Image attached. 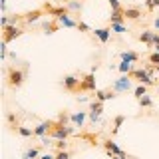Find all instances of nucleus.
<instances>
[{"instance_id":"obj_14","label":"nucleus","mask_w":159,"mask_h":159,"mask_svg":"<svg viewBox=\"0 0 159 159\" xmlns=\"http://www.w3.org/2000/svg\"><path fill=\"white\" fill-rule=\"evenodd\" d=\"M93 93H96V99H99V102H109V99H116L117 98V93L113 92L111 88L98 89V92H93Z\"/></svg>"},{"instance_id":"obj_21","label":"nucleus","mask_w":159,"mask_h":159,"mask_svg":"<svg viewBox=\"0 0 159 159\" xmlns=\"http://www.w3.org/2000/svg\"><path fill=\"white\" fill-rule=\"evenodd\" d=\"M89 113L102 116V113H103V102H99V99H93V102H89Z\"/></svg>"},{"instance_id":"obj_31","label":"nucleus","mask_w":159,"mask_h":159,"mask_svg":"<svg viewBox=\"0 0 159 159\" xmlns=\"http://www.w3.org/2000/svg\"><path fill=\"white\" fill-rule=\"evenodd\" d=\"M147 62L153 64V66H159V52H157V50H155V52H151V54L147 56Z\"/></svg>"},{"instance_id":"obj_4","label":"nucleus","mask_w":159,"mask_h":159,"mask_svg":"<svg viewBox=\"0 0 159 159\" xmlns=\"http://www.w3.org/2000/svg\"><path fill=\"white\" fill-rule=\"evenodd\" d=\"M80 84H82V78L70 74V76H64V78H62L60 86L66 89V92H70V93H78V92H80Z\"/></svg>"},{"instance_id":"obj_16","label":"nucleus","mask_w":159,"mask_h":159,"mask_svg":"<svg viewBox=\"0 0 159 159\" xmlns=\"http://www.w3.org/2000/svg\"><path fill=\"white\" fill-rule=\"evenodd\" d=\"M86 117H88V111H74V113H70V121H72V125H76V127H82L84 121H86Z\"/></svg>"},{"instance_id":"obj_24","label":"nucleus","mask_w":159,"mask_h":159,"mask_svg":"<svg viewBox=\"0 0 159 159\" xmlns=\"http://www.w3.org/2000/svg\"><path fill=\"white\" fill-rule=\"evenodd\" d=\"M147 88H149V86H145V84H139V86L133 88V96H135L137 99L143 98V96H147Z\"/></svg>"},{"instance_id":"obj_12","label":"nucleus","mask_w":159,"mask_h":159,"mask_svg":"<svg viewBox=\"0 0 159 159\" xmlns=\"http://www.w3.org/2000/svg\"><path fill=\"white\" fill-rule=\"evenodd\" d=\"M123 12H125V18L131 20V22H137L143 16V10L139 6H127V8H123Z\"/></svg>"},{"instance_id":"obj_22","label":"nucleus","mask_w":159,"mask_h":159,"mask_svg":"<svg viewBox=\"0 0 159 159\" xmlns=\"http://www.w3.org/2000/svg\"><path fill=\"white\" fill-rule=\"evenodd\" d=\"M66 6L70 8L72 14H80V12H82V2H80V0H66Z\"/></svg>"},{"instance_id":"obj_32","label":"nucleus","mask_w":159,"mask_h":159,"mask_svg":"<svg viewBox=\"0 0 159 159\" xmlns=\"http://www.w3.org/2000/svg\"><path fill=\"white\" fill-rule=\"evenodd\" d=\"M78 30H80V32H84V34H89V32H93V30L89 28L88 24L84 22V20H78Z\"/></svg>"},{"instance_id":"obj_23","label":"nucleus","mask_w":159,"mask_h":159,"mask_svg":"<svg viewBox=\"0 0 159 159\" xmlns=\"http://www.w3.org/2000/svg\"><path fill=\"white\" fill-rule=\"evenodd\" d=\"M123 121H125V116H116L113 117V127H111V135H116L119 131V127L123 125Z\"/></svg>"},{"instance_id":"obj_28","label":"nucleus","mask_w":159,"mask_h":159,"mask_svg":"<svg viewBox=\"0 0 159 159\" xmlns=\"http://www.w3.org/2000/svg\"><path fill=\"white\" fill-rule=\"evenodd\" d=\"M143 6L147 12H153L155 8H159V0H143Z\"/></svg>"},{"instance_id":"obj_30","label":"nucleus","mask_w":159,"mask_h":159,"mask_svg":"<svg viewBox=\"0 0 159 159\" xmlns=\"http://www.w3.org/2000/svg\"><path fill=\"white\" fill-rule=\"evenodd\" d=\"M109 28H111V32H116V34L127 32V26H125V24H109Z\"/></svg>"},{"instance_id":"obj_10","label":"nucleus","mask_w":159,"mask_h":159,"mask_svg":"<svg viewBox=\"0 0 159 159\" xmlns=\"http://www.w3.org/2000/svg\"><path fill=\"white\" fill-rule=\"evenodd\" d=\"M42 16H46V12H44V8H34L30 10V12L24 14V24H28V26H32L34 22H38Z\"/></svg>"},{"instance_id":"obj_19","label":"nucleus","mask_w":159,"mask_h":159,"mask_svg":"<svg viewBox=\"0 0 159 159\" xmlns=\"http://www.w3.org/2000/svg\"><path fill=\"white\" fill-rule=\"evenodd\" d=\"M119 60L123 62H131V64H137L139 62V54L133 52V50H127V52H119Z\"/></svg>"},{"instance_id":"obj_2","label":"nucleus","mask_w":159,"mask_h":159,"mask_svg":"<svg viewBox=\"0 0 159 159\" xmlns=\"http://www.w3.org/2000/svg\"><path fill=\"white\" fill-rule=\"evenodd\" d=\"M131 80H133V78L129 76V74H121L117 80H113V84H111L109 88H111L116 93H127V92H131V89H133Z\"/></svg>"},{"instance_id":"obj_15","label":"nucleus","mask_w":159,"mask_h":159,"mask_svg":"<svg viewBox=\"0 0 159 159\" xmlns=\"http://www.w3.org/2000/svg\"><path fill=\"white\" fill-rule=\"evenodd\" d=\"M42 30H44V34H56V32H60L62 30V26L58 24V20H46V22H42Z\"/></svg>"},{"instance_id":"obj_9","label":"nucleus","mask_w":159,"mask_h":159,"mask_svg":"<svg viewBox=\"0 0 159 159\" xmlns=\"http://www.w3.org/2000/svg\"><path fill=\"white\" fill-rule=\"evenodd\" d=\"M102 145H103V149H106L107 157H111V155H119V157H121L123 153H125V151H123V149L119 147L116 141H113V139H103V141H102Z\"/></svg>"},{"instance_id":"obj_37","label":"nucleus","mask_w":159,"mask_h":159,"mask_svg":"<svg viewBox=\"0 0 159 159\" xmlns=\"http://www.w3.org/2000/svg\"><path fill=\"white\" fill-rule=\"evenodd\" d=\"M153 26H155V30H159V16L153 20Z\"/></svg>"},{"instance_id":"obj_33","label":"nucleus","mask_w":159,"mask_h":159,"mask_svg":"<svg viewBox=\"0 0 159 159\" xmlns=\"http://www.w3.org/2000/svg\"><path fill=\"white\" fill-rule=\"evenodd\" d=\"M58 121L60 123H66V125H70V113H68V109H64V111H60V116H58Z\"/></svg>"},{"instance_id":"obj_5","label":"nucleus","mask_w":159,"mask_h":159,"mask_svg":"<svg viewBox=\"0 0 159 159\" xmlns=\"http://www.w3.org/2000/svg\"><path fill=\"white\" fill-rule=\"evenodd\" d=\"M44 12L48 14V16H52V18H58V16H68V14H72L70 12V8L66 6V4H62V6H54L52 2H44Z\"/></svg>"},{"instance_id":"obj_26","label":"nucleus","mask_w":159,"mask_h":159,"mask_svg":"<svg viewBox=\"0 0 159 159\" xmlns=\"http://www.w3.org/2000/svg\"><path fill=\"white\" fill-rule=\"evenodd\" d=\"M137 103L141 107H145V109H151L153 107V99H151V96H143V98H139L137 99Z\"/></svg>"},{"instance_id":"obj_25","label":"nucleus","mask_w":159,"mask_h":159,"mask_svg":"<svg viewBox=\"0 0 159 159\" xmlns=\"http://www.w3.org/2000/svg\"><path fill=\"white\" fill-rule=\"evenodd\" d=\"M16 133L20 137H34V129H30V127H26V125H20L18 129H16Z\"/></svg>"},{"instance_id":"obj_20","label":"nucleus","mask_w":159,"mask_h":159,"mask_svg":"<svg viewBox=\"0 0 159 159\" xmlns=\"http://www.w3.org/2000/svg\"><path fill=\"white\" fill-rule=\"evenodd\" d=\"M6 121H8V127L12 129L14 133H16V129L20 127V117L16 116V113H12V111H10L8 116H6Z\"/></svg>"},{"instance_id":"obj_11","label":"nucleus","mask_w":159,"mask_h":159,"mask_svg":"<svg viewBox=\"0 0 159 159\" xmlns=\"http://www.w3.org/2000/svg\"><path fill=\"white\" fill-rule=\"evenodd\" d=\"M93 36H96L98 40H99V42H102V44H107L109 42V38H111V28H109V26H103V28H96V30H93Z\"/></svg>"},{"instance_id":"obj_13","label":"nucleus","mask_w":159,"mask_h":159,"mask_svg":"<svg viewBox=\"0 0 159 159\" xmlns=\"http://www.w3.org/2000/svg\"><path fill=\"white\" fill-rule=\"evenodd\" d=\"M125 12L123 10H111L107 16V24H125Z\"/></svg>"},{"instance_id":"obj_38","label":"nucleus","mask_w":159,"mask_h":159,"mask_svg":"<svg viewBox=\"0 0 159 159\" xmlns=\"http://www.w3.org/2000/svg\"><path fill=\"white\" fill-rule=\"evenodd\" d=\"M155 72H157V74H159V66H155Z\"/></svg>"},{"instance_id":"obj_36","label":"nucleus","mask_w":159,"mask_h":159,"mask_svg":"<svg viewBox=\"0 0 159 159\" xmlns=\"http://www.w3.org/2000/svg\"><path fill=\"white\" fill-rule=\"evenodd\" d=\"M38 159H56V155H52V153H42Z\"/></svg>"},{"instance_id":"obj_27","label":"nucleus","mask_w":159,"mask_h":159,"mask_svg":"<svg viewBox=\"0 0 159 159\" xmlns=\"http://www.w3.org/2000/svg\"><path fill=\"white\" fill-rule=\"evenodd\" d=\"M117 70H119L121 74H129V72L133 70V64H131V62H123V60H121V62L117 64Z\"/></svg>"},{"instance_id":"obj_17","label":"nucleus","mask_w":159,"mask_h":159,"mask_svg":"<svg viewBox=\"0 0 159 159\" xmlns=\"http://www.w3.org/2000/svg\"><path fill=\"white\" fill-rule=\"evenodd\" d=\"M54 20H58V24L62 28H78V20H74L72 14H68V16H58Z\"/></svg>"},{"instance_id":"obj_6","label":"nucleus","mask_w":159,"mask_h":159,"mask_svg":"<svg viewBox=\"0 0 159 159\" xmlns=\"http://www.w3.org/2000/svg\"><path fill=\"white\" fill-rule=\"evenodd\" d=\"M24 32H26V30L20 28V26H6V28H2V42L10 44V42H14L16 38H20Z\"/></svg>"},{"instance_id":"obj_18","label":"nucleus","mask_w":159,"mask_h":159,"mask_svg":"<svg viewBox=\"0 0 159 159\" xmlns=\"http://www.w3.org/2000/svg\"><path fill=\"white\" fill-rule=\"evenodd\" d=\"M153 38H155V32L153 30H143V32H139L137 40L143 44H147V46H153Z\"/></svg>"},{"instance_id":"obj_1","label":"nucleus","mask_w":159,"mask_h":159,"mask_svg":"<svg viewBox=\"0 0 159 159\" xmlns=\"http://www.w3.org/2000/svg\"><path fill=\"white\" fill-rule=\"evenodd\" d=\"M28 80V66H8L6 68V86L10 89H20Z\"/></svg>"},{"instance_id":"obj_40","label":"nucleus","mask_w":159,"mask_h":159,"mask_svg":"<svg viewBox=\"0 0 159 159\" xmlns=\"http://www.w3.org/2000/svg\"><path fill=\"white\" fill-rule=\"evenodd\" d=\"M80 2H84V0H80Z\"/></svg>"},{"instance_id":"obj_7","label":"nucleus","mask_w":159,"mask_h":159,"mask_svg":"<svg viewBox=\"0 0 159 159\" xmlns=\"http://www.w3.org/2000/svg\"><path fill=\"white\" fill-rule=\"evenodd\" d=\"M52 129H54V119H44V121H40L36 127H34V137H46L52 133Z\"/></svg>"},{"instance_id":"obj_3","label":"nucleus","mask_w":159,"mask_h":159,"mask_svg":"<svg viewBox=\"0 0 159 159\" xmlns=\"http://www.w3.org/2000/svg\"><path fill=\"white\" fill-rule=\"evenodd\" d=\"M129 76L135 80V82H139V84H145V86H157V78H153L145 68H133L131 72H129Z\"/></svg>"},{"instance_id":"obj_35","label":"nucleus","mask_w":159,"mask_h":159,"mask_svg":"<svg viewBox=\"0 0 159 159\" xmlns=\"http://www.w3.org/2000/svg\"><path fill=\"white\" fill-rule=\"evenodd\" d=\"M107 2H109V6H111V10H123V6H121L119 0H107Z\"/></svg>"},{"instance_id":"obj_34","label":"nucleus","mask_w":159,"mask_h":159,"mask_svg":"<svg viewBox=\"0 0 159 159\" xmlns=\"http://www.w3.org/2000/svg\"><path fill=\"white\" fill-rule=\"evenodd\" d=\"M54 155H56V159H70V157H72V153L66 149V151H56Z\"/></svg>"},{"instance_id":"obj_8","label":"nucleus","mask_w":159,"mask_h":159,"mask_svg":"<svg viewBox=\"0 0 159 159\" xmlns=\"http://www.w3.org/2000/svg\"><path fill=\"white\" fill-rule=\"evenodd\" d=\"M80 92H98V89H96V74H93V72H88L86 76H82Z\"/></svg>"},{"instance_id":"obj_29","label":"nucleus","mask_w":159,"mask_h":159,"mask_svg":"<svg viewBox=\"0 0 159 159\" xmlns=\"http://www.w3.org/2000/svg\"><path fill=\"white\" fill-rule=\"evenodd\" d=\"M54 147H56V151H66L68 149V139H56V141H54Z\"/></svg>"},{"instance_id":"obj_39","label":"nucleus","mask_w":159,"mask_h":159,"mask_svg":"<svg viewBox=\"0 0 159 159\" xmlns=\"http://www.w3.org/2000/svg\"><path fill=\"white\" fill-rule=\"evenodd\" d=\"M129 159H137V157H129Z\"/></svg>"}]
</instances>
